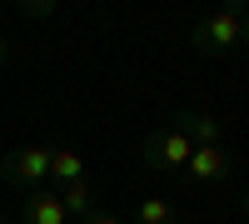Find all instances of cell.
<instances>
[{
	"label": "cell",
	"mask_w": 249,
	"mask_h": 224,
	"mask_svg": "<svg viewBox=\"0 0 249 224\" xmlns=\"http://www.w3.org/2000/svg\"><path fill=\"white\" fill-rule=\"evenodd\" d=\"M0 224H10V219H5V214H0Z\"/></svg>",
	"instance_id": "obj_15"
},
{
	"label": "cell",
	"mask_w": 249,
	"mask_h": 224,
	"mask_svg": "<svg viewBox=\"0 0 249 224\" xmlns=\"http://www.w3.org/2000/svg\"><path fill=\"white\" fill-rule=\"evenodd\" d=\"M5 60H10V40L0 35V65H5Z\"/></svg>",
	"instance_id": "obj_12"
},
{
	"label": "cell",
	"mask_w": 249,
	"mask_h": 224,
	"mask_svg": "<svg viewBox=\"0 0 249 224\" xmlns=\"http://www.w3.org/2000/svg\"><path fill=\"white\" fill-rule=\"evenodd\" d=\"M20 15H25V20H45V15H55V5H50V0H35V5L25 0V5H20Z\"/></svg>",
	"instance_id": "obj_10"
},
{
	"label": "cell",
	"mask_w": 249,
	"mask_h": 224,
	"mask_svg": "<svg viewBox=\"0 0 249 224\" xmlns=\"http://www.w3.org/2000/svg\"><path fill=\"white\" fill-rule=\"evenodd\" d=\"M170 125L190 139V145H224V120L210 110H175Z\"/></svg>",
	"instance_id": "obj_5"
},
{
	"label": "cell",
	"mask_w": 249,
	"mask_h": 224,
	"mask_svg": "<svg viewBox=\"0 0 249 224\" xmlns=\"http://www.w3.org/2000/svg\"><path fill=\"white\" fill-rule=\"evenodd\" d=\"M190 139H184L175 125H160V130H150L140 139V165L150 170V174H175V170H184L190 165Z\"/></svg>",
	"instance_id": "obj_1"
},
{
	"label": "cell",
	"mask_w": 249,
	"mask_h": 224,
	"mask_svg": "<svg viewBox=\"0 0 249 224\" xmlns=\"http://www.w3.org/2000/svg\"><path fill=\"white\" fill-rule=\"evenodd\" d=\"M244 15H249V5H230V10H214L210 20H199V25L190 30V45H195L199 55H230V50L239 45Z\"/></svg>",
	"instance_id": "obj_2"
},
{
	"label": "cell",
	"mask_w": 249,
	"mask_h": 224,
	"mask_svg": "<svg viewBox=\"0 0 249 224\" xmlns=\"http://www.w3.org/2000/svg\"><path fill=\"white\" fill-rule=\"evenodd\" d=\"M20 224H70V219L55 190H30L25 205H20Z\"/></svg>",
	"instance_id": "obj_6"
},
{
	"label": "cell",
	"mask_w": 249,
	"mask_h": 224,
	"mask_svg": "<svg viewBox=\"0 0 249 224\" xmlns=\"http://www.w3.org/2000/svg\"><path fill=\"white\" fill-rule=\"evenodd\" d=\"M130 224H175V205L170 199H140Z\"/></svg>",
	"instance_id": "obj_9"
},
{
	"label": "cell",
	"mask_w": 249,
	"mask_h": 224,
	"mask_svg": "<svg viewBox=\"0 0 249 224\" xmlns=\"http://www.w3.org/2000/svg\"><path fill=\"white\" fill-rule=\"evenodd\" d=\"M80 224H124V219H120V214H110V209H95V214H85Z\"/></svg>",
	"instance_id": "obj_11"
},
{
	"label": "cell",
	"mask_w": 249,
	"mask_h": 224,
	"mask_svg": "<svg viewBox=\"0 0 249 224\" xmlns=\"http://www.w3.org/2000/svg\"><path fill=\"white\" fill-rule=\"evenodd\" d=\"M234 159L224 145H195L190 150V165H184V179H195V185H219V179H230Z\"/></svg>",
	"instance_id": "obj_4"
},
{
	"label": "cell",
	"mask_w": 249,
	"mask_h": 224,
	"mask_svg": "<svg viewBox=\"0 0 249 224\" xmlns=\"http://www.w3.org/2000/svg\"><path fill=\"white\" fill-rule=\"evenodd\" d=\"M50 179L60 190L75 185V179H85V159H80L75 150H50Z\"/></svg>",
	"instance_id": "obj_8"
},
{
	"label": "cell",
	"mask_w": 249,
	"mask_h": 224,
	"mask_svg": "<svg viewBox=\"0 0 249 224\" xmlns=\"http://www.w3.org/2000/svg\"><path fill=\"white\" fill-rule=\"evenodd\" d=\"M244 219H249V194H244Z\"/></svg>",
	"instance_id": "obj_14"
},
{
	"label": "cell",
	"mask_w": 249,
	"mask_h": 224,
	"mask_svg": "<svg viewBox=\"0 0 249 224\" xmlns=\"http://www.w3.org/2000/svg\"><path fill=\"white\" fill-rule=\"evenodd\" d=\"M0 179L15 190H45L50 179V145H25V150H10L5 159H0Z\"/></svg>",
	"instance_id": "obj_3"
},
{
	"label": "cell",
	"mask_w": 249,
	"mask_h": 224,
	"mask_svg": "<svg viewBox=\"0 0 249 224\" xmlns=\"http://www.w3.org/2000/svg\"><path fill=\"white\" fill-rule=\"evenodd\" d=\"M55 194H60V205H65V219H85V214H95V190H90V179H75V185L55 190Z\"/></svg>",
	"instance_id": "obj_7"
},
{
	"label": "cell",
	"mask_w": 249,
	"mask_h": 224,
	"mask_svg": "<svg viewBox=\"0 0 249 224\" xmlns=\"http://www.w3.org/2000/svg\"><path fill=\"white\" fill-rule=\"evenodd\" d=\"M239 45H249V15H244V30H239Z\"/></svg>",
	"instance_id": "obj_13"
}]
</instances>
